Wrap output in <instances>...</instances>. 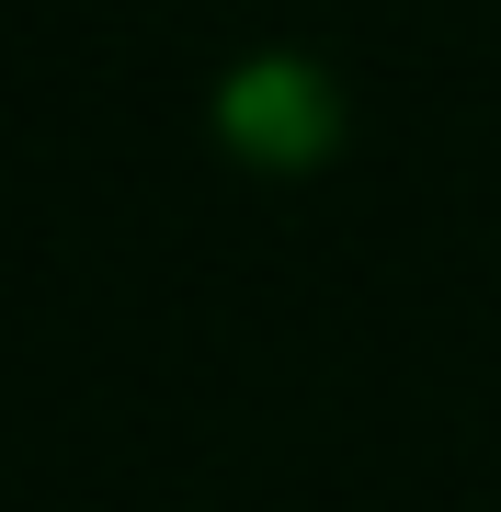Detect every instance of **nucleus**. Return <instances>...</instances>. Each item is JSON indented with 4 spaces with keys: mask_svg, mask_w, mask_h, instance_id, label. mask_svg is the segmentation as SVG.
Masks as SVG:
<instances>
[{
    "mask_svg": "<svg viewBox=\"0 0 501 512\" xmlns=\"http://www.w3.org/2000/svg\"><path fill=\"white\" fill-rule=\"evenodd\" d=\"M217 126L240 160L262 171H319L331 160V137H342V103H331V69L319 57H240L228 69V92H217Z\"/></svg>",
    "mask_w": 501,
    "mask_h": 512,
    "instance_id": "f257e3e1",
    "label": "nucleus"
}]
</instances>
